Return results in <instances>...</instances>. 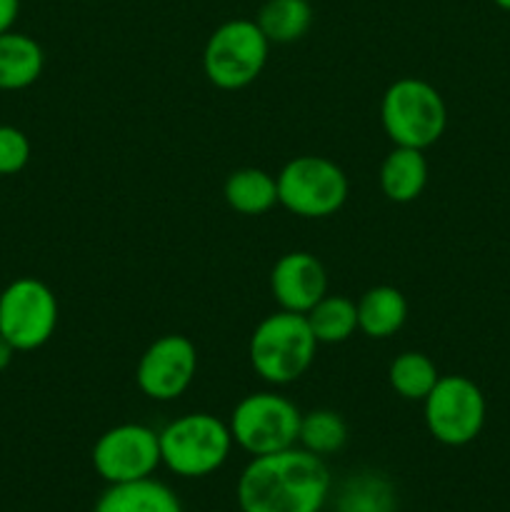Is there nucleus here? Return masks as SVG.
Here are the masks:
<instances>
[{
	"label": "nucleus",
	"mask_w": 510,
	"mask_h": 512,
	"mask_svg": "<svg viewBox=\"0 0 510 512\" xmlns=\"http://www.w3.org/2000/svg\"><path fill=\"white\" fill-rule=\"evenodd\" d=\"M330 493V473L320 455L305 448L258 455L238 480L243 512H320Z\"/></svg>",
	"instance_id": "obj_1"
},
{
	"label": "nucleus",
	"mask_w": 510,
	"mask_h": 512,
	"mask_svg": "<svg viewBox=\"0 0 510 512\" xmlns=\"http://www.w3.org/2000/svg\"><path fill=\"white\" fill-rule=\"evenodd\" d=\"M318 340L303 313L278 310L255 325L250 335V365L265 383L290 385L303 378L315 360Z\"/></svg>",
	"instance_id": "obj_2"
},
{
	"label": "nucleus",
	"mask_w": 510,
	"mask_h": 512,
	"mask_svg": "<svg viewBox=\"0 0 510 512\" xmlns=\"http://www.w3.org/2000/svg\"><path fill=\"white\" fill-rule=\"evenodd\" d=\"M160 460L180 478H205L223 468L233 448L228 423L210 413H185L158 433Z\"/></svg>",
	"instance_id": "obj_3"
},
{
	"label": "nucleus",
	"mask_w": 510,
	"mask_h": 512,
	"mask_svg": "<svg viewBox=\"0 0 510 512\" xmlns=\"http://www.w3.org/2000/svg\"><path fill=\"white\" fill-rule=\"evenodd\" d=\"M383 130L393 145L425 150L438 143L448 125V108L438 90L420 78H400L380 103Z\"/></svg>",
	"instance_id": "obj_4"
},
{
	"label": "nucleus",
	"mask_w": 510,
	"mask_h": 512,
	"mask_svg": "<svg viewBox=\"0 0 510 512\" xmlns=\"http://www.w3.org/2000/svg\"><path fill=\"white\" fill-rule=\"evenodd\" d=\"M278 203L305 220L330 218L348 200V175L323 155H298L275 175Z\"/></svg>",
	"instance_id": "obj_5"
},
{
	"label": "nucleus",
	"mask_w": 510,
	"mask_h": 512,
	"mask_svg": "<svg viewBox=\"0 0 510 512\" xmlns=\"http://www.w3.org/2000/svg\"><path fill=\"white\" fill-rule=\"evenodd\" d=\"M303 413L293 400L278 393H250L233 408L228 420L233 443L253 458L280 453L298 445Z\"/></svg>",
	"instance_id": "obj_6"
},
{
	"label": "nucleus",
	"mask_w": 510,
	"mask_h": 512,
	"mask_svg": "<svg viewBox=\"0 0 510 512\" xmlns=\"http://www.w3.org/2000/svg\"><path fill=\"white\" fill-rule=\"evenodd\" d=\"M270 40L255 20L235 18L210 33L203 50V70L220 90H240L253 83L268 63Z\"/></svg>",
	"instance_id": "obj_7"
},
{
	"label": "nucleus",
	"mask_w": 510,
	"mask_h": 512,
	"mask_svg": "<svg viewBox=\"0 0 510 512\" xmlns=\"http://www.w3.org/2000/svg\"><path fill=\"white\" fill-rule=\"evenodd\" d=\"M488 403L478 385L465 375H440L435 388L423 400L428 433L438 443L463 448L485 428Z\"/></svg>",
	"instance_id": "obj_8"
},
{
	"label": "nucleus",
	"mask_w": 510,
	"mask_h": 512,
	"mask_svg": "<svg viewBox=\"0 0 510 512\" xmlns=\"http://www.w3.org/2000/svg\"><path fill=\"white\" fill-rule=\"evenodd\" d=\"M58 328V300L38 278H15L0 290V335L18 353L48 343Z\"/></svg>",
	"instance_id": "obj_9"
},
{
	"label": "nucleus",
	"mask_w": 510,
	"mask_h": 512,
	"mask_svg": "<svg viewBox=\"0 0 510 512\" xmlns=\"http://www.w3.org/2000/svg\"><path fill=\"white\" fill-rule=\"evenodd\" d=\"M160 463L158 433L140 423H123L105 430L93 448L95 473L110 485L150 478Z\"/></svg>",
	"instance_id": "obj_10"
},
{
	"label": "nucleus",
	"mask_w": 510,
	"mask_h": 512,
	"mask_svg": "<svg viewBox=\"0 0 510 512\" xmlns=\"http://www.w3.org/2000/svg\"><path fill=\"white\" fill-rule=\"evenodd\" d=\"M198 373V350L185 335L170 333L153 340L140 355L135 383L145 398L170 403L180 398Z\"/></svg>",
	"instance_id": "obj_11"
},
{
	"label": "nucleus",
	"mask_w": 510,
	"mask_h": 512,
	"mask_svg": "<svg viewBox=\"0 0 510 512\" xmlns=\"http://www.w3.org/2000/svg\"><path fill=\"white\" fill-rule=\"evenodd\" d=\"M270 293L280 310L305 315L323 295H328V273L323 263L305 250L285 253L273 265Z\"/></svg>",
	"instance_id": "obj_12"
},
{
	"label": "nucleus",
	"mask_w": 510,
	"mask_h": 512,
	"mask_svg": "<svg viewBox=\"0 0 510 512\" xmlns=\"http://www.w3.org/2000/svg\"><path fill=\"white\" fill-rule=\"evenodd\" d=\"M428 185L425 150L395 145L380 165V188L393 203H413Z\"/></svg>",
	"instance_id": "obj_13"
},
{
	"label": "nucleus",
	"mask_w": 510,
	"mask_h": 512,
	"mask_svg": "<svg viewBox=\"0 0 510 512\" xmlns=\"http://www.w3.org/2000/svg\"><path fill=\"white\" fill-rule=\"evenodd\" d=\"M358 330L373 340H385L398 333L408 320V300L393 285H375L360 295Z\"/></svg>",
	"instance_id": "obj_14"
},
{
	"label": "nucleus",
	"mask_w": 510,
	"mask_h": 512,
	"mask_svg": "<svg viewBox=\"0 0 510 512\" xmlns=\"http://www.w3.org/2000/svg\"><path fill=\"white\" fill-rule=\"evenodd\" d=\"M43 68L45 53L38 40L15 30L0 35V90L30 88Z\"/></svg>",
	"instance_id": "obj_15"
},
{
	"label": "nucleus",
	"mask_w": 510,
	"mask_h": 512,
	"mask_svg": "<svg viewBox=\"0 0 510 512\" xmlns=\"http://www.w3.org/2000/svg\"><path fill=\"white\" fill-rule=\"evenodd\" d=\"M93 512H183L168 485L153 478L110 485Z\"/></svg>",
	"instance_id": "obj_16"
},
{
	"label": "nucleus",
	"mask_w": 510,
	"mask_h": 512,
	"mask_svg": "<svg viewBox=\"0 0 510 512\" xmlns=\"http://www.w3.org/2000/svg\"><path fill=\"white\" fill-rule=\"evenodd\" d=\"M225 203L240 215H263L278 205V180L260 168H240L225 180Z\"/></svg>",
	"instance_id": "obj_17"
},
{
	"label": "nucleus",
	"mask_w": 510,
	"mask_h": 512,
	"mask_svg": "<svg viewBox=\"0 0 510 512\" xmlns=\"http://www.w3.org/2000/svg\"><path fill=\"white\" fill-rule=\"evenodd\" d=\"M305 318L318 345H338L353 338L358 330V305L345 295L328 293L305 313Z\"/></svg>",
	"instance_id": "obj_18"
},
{
	"label": "nucleus",
	"mask_w": 510,
	"mask_h": 512,
	"mask_svg": "<svg viewBox=\"0 0 510 512\" xmlns=\"http://www.w3.org/2000/svg\"><path fill=\"white\" fill-rule=\"evenodd\" d=\"M255 23L270 45H288L308 33L313 25V8L308 0H265Z\"/></svg>",
	"instance_id": "obj_19"
},
{
	"label": "nucleus",
	"mask_w": 510,
	"mask_h": 512,
	"mask_svg": "<svg viewBox=\"0 0 510 512\" xmlns=\"http://www.w3.org/2000/svg\"><path fill=\"white\" fill-rule=\"evenodd\" d=\"M440 373L435 368L433 360L425 353H418V350H405L398 358L390 363L388 380L390 388L405 400H418L423 403L428 398L430 390L438 383Z\"/></svg>",
	"instance_id": "obj_20"
},
{
	"label": "nucleus",
	"mask_w": 510,
	"mask_h": 512,
	"mask_svg": "<svg viewBox=\"0 0 510 512\" xmlns=\"http://www.w3.org/2000/svg\"><path fill=\"white\" fill-rule=\"evenodd\" d=\"M298 443L308 453L325 458V455L343 450V445L348 443V425L335 410H310L300 420Z\"/></svg>",
	"instance_id": "obj_21"
},
{
	"label": "nucleus",
	"mask_w": 510,
	"mask_h": 512,
	"mask_svg": "<svg viewBox=\"0 0 510 512\" xmlns=\"http://www.w3.org/2000/svg\"><path fill=\"white\" fill-rule=\"evenodd\" d=\"M393 490L378 475H358L348 480L340 493V512H390Z\"/></svg>",
	"instance_id": "obj_22"
},
{
	"label": "nucleus",
	"mask_w": 510,
	"mask_h": 512,
	"mask_svg": "<svg viewBox=\"0 0 510 512\" xmlns=\"http://www.w3.org/2000/svg\"><path fill=\"white\" fill-rule=\"evenodd\" d=\"M30 163V140L15 125H0V178L18 175Z\"/></svg>",
	"instance_id": "obj_23"
},
{
	"label": "nucleus",
	"mask_w": 510,
	"mask_h": 512,
	"mask_svg": "<svg viewBox=\"0 0 510 512\" xmlns=\"http://www.w3.org/2000/svg\"><path fill=\"white\" fill-rule=\"evenodd\" d=\"M20 13V0H0V35L13 30Z\"/></svg>",
	"instance_id": "obj_24"
},
{
	"label": "nucleus",
	"mask_w": 510,
	"mask_h": 512,
	"mask_svg": "<svg viewBox=\"0 0 510 512\" xmlns=\"http://www.w3.org/2000/svg\"><path fill=\"white\" fill-rule=\"evenodd\" d=\"M15 353H18V350H15L13 345H10L8 340H5L3 335H0V373L10 368V363H13Z\"/></svg>",
	"instance_id": "obj_25"
},
{
	"label": "nucleus",
	"mask_w": 510,
	"mask_h": 512,
	"mask_svg": "<svg viewBox=\"0 0 510 512\" xmlns=\"http://www.w3.org/2000/svg\"><path fill=\"white\" fill-rule=\"evenodd\" d=\"M493 3L498 5L500 10H508V13H510V0H493Z\"/></svg>",
	"instance_id": "obj_26"
}]
</instances>
